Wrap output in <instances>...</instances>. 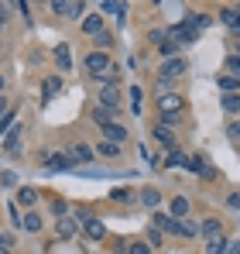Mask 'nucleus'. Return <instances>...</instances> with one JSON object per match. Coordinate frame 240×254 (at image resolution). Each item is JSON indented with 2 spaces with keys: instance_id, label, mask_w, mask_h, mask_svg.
Returning <instances> with one entry per match:
<instances>
[{
  "instance_id": "obj_1",
  "label": "nucleus",
  "mask_w": 240,
  "mask_h": 254,
  "mask_svg": "<svg viewBox=\"0 0 240 254\" xmlns=\"http://www.w3.org/2000/svg\"><path fill=\"white\" fill-rule=\"evenodd\" d=\"M86 69H89V79H96V76H110V72H120V65L110 59V52H89L86 55V62H82Z\"/></svg>"
},
{
  "instance_id": "obj_2",
  "label": "nucleus",
  "mask_w": 240,
  "mask_h": 254,
  "mask_svg": "<svg viewBox=\"0 0 240 254\" xmlns=\"http://www.w3.org/2000/svg\"><path fill=\"white\" fill-rule=\"evenodd\" d=\"M158 110H161V117H175V121H179V114L185 110V96L175 93V89H172V93H161L158 96Z\"/></svg>"
},
{
  "instance_id": "obj_3",
  "label": "nucleus",
  "mask_w": 240,
  "mask_h": 254,
  "mask_svg": "<svg viewBox=\"0 0 240 254\" xmlns=\"http://www.w3.org/2000/svg\"><path fill=\"white\" fill-rule=\"evenodd\" d=\"M96 107H103L107 114L120 117V86H107V89H100V93H96Z\"/></svg>"
},
{
  "instance_id": "obj_4",
  "label": "nucleus",
  "mask_w": 240,
  "mask_h": 254,
  "mask_svg": "<svg viewBox=\"0 0 240 254\" xmlns=\"http://www.w3.org/2000/svg\"><path fill=\"white\" fill-rule=\"evenodd\" d=\"M168 38H172V42H179L182 48H185V45H196V42H199V31H196L192 24L179 21V24H172V28H168Z\"/></svg>"
},
{
  "instance_id": "obj_5",
  "label": "nucleus",
  "mask_w": 240,
  "mask_h": 254,
  "mask_svg": "<svg viewBox=\"0 0 240 254\" xmlns=\"http://www.w3.org/2000/svg\"><path fill=\"white\" fill-rule=\"evenodd\" d=\"M93 158H96L93 144H72V148L65 151V165H69V169H76V165H89Z\"/></svg>"
},
{
  "instance_id": "obj_6",
  "label": "nucleus",
  "mask_w": 240,
  "mask_h": 254,
  "mask_svg": "<svg viewBox=\"0 0 240 254\" xmlns=\"http://www.w3.org/2000/svg\"><path fill=\"white\" fill-rule=\"evenodd\" d=\"M100 134H103V141H110V144H127V137H130V130L117 121H107V124H100Z\"/></svg>"
},
{
  "instance_id": "obj_7",
  "label": "nucleus",
  "mask_w": 240,
  "mask_h": 254,
  "mask_svg": "<svg viewBox=\"0 0 240 254\" xmlns=\"http://www.w3.org/2000/svg\"><path fill=\"white\" fill-rule=\"evenodd\" d=\"M189 172H196L202 182H216V179H220V172L213 169V165H209L202 155H189Z\"/></svg>"
},
{
  "instance_id": "obj_8",
  "label": "nucleus",
  "mask_w": 240,
  "mask_h": 254,
  "mask_svg": "<svg viewBox=\"0 0 240 254\" xmlns=\"http://www.w3.org/2000/svg\"><path fill=\"white\" fill-rule=\"evenodd\" d=\"M21 137H24V124H14L10 134H3V151H7V155H24Z\"/></svg>"
},
{
  "instance_id": "obj_9",
  "label": "nucleus",
  "mask_w": 240,
  "mask_h": 254,
  "mask_svg": "<svg viewBox=\"0 0 240 254\" xmlns=\"http://www.w3.org/2000/svg\"><path fill=\"white\" fill-rule=\"evenodd\" d=\"M227 230H223V220L220 216H202L199 220V237L202 241H209V237H223Z\"/></svg>"
},
{
  "instance_id": "obj_10",
  "label": "nucleus",
  "mask_w": 240,
  "mask_h": 254,
  "mask_svg": "<svg viewBox=\"0 0 240 254\" xmlns=\"http://www.w3.org/2000/svg\"><path fill=\"white\" fill-rule=\"evenodd\" d=\"M161 165H165V169H189V155H185V151L175 144V148H168V151H165Z\"/></svg>"
},
{
  "instance_id": "obj_11",
  "label": "nucleus",
  "mask_w": 240,
  "mask_h": 254,
  "mask_svg": "<svg viewBox=\"0 0 240 254\" xmlns=\"http://www.w3.org/2000/svg\"><path fill=\"white\" fill-rule=\"evenodd\" d=\"M220 21L230 35H240V7H220Z\"/></svg>"
},
{
  "instance_id": "obj_12",
  "label": "nucleus",
  "mask_w": 240,
  "mask_h": 254,
  "mask_svg": "<svg viewBox=\"0 0 240 254\" xmlns=\"http://www.w3.org/2000/svg\"><path fill=\"white\" fill-rule=\"evenodd\" d=\"M189 210H192V203H189L185 196H172V199H168V216H172V220H185Z\"/></svg>"
},
{
  "instance_id": "obj_13",
  "label": "nucleus",
  "mask_w": 240,
  "mask_h": 254,
  "mask_svg": "<svg viewBox=\"0 0 240 254\" xmlns=\"http://www.w3.org/2000/svg\"><path fill=\"white\" fill-rule=\"evenodd\" d=\"M76 234H79V223H76L72 216H62V220L55 223V237H59V241H72Z\"/></svg>"
},
{
  "instance_id": "obj_14",
  "label": "nucleus",
  "mask_w": 240,
  "mask_h": 254,
  "mask_svg": "<svg viewBox=\"0 0 240 254\" xmlns=\"http://www.w3.org/2000/svg\"><path fill=\"white\" fill-rule=\"evenodd\" d=\"M82 234H86L89 241H103V237H107V227H103V220H93V216H89V220H82Z\"/></svg>"
},
{
  "instance_id": "obj_15",
  "label": "nucleus",
  "mask_w": 240,
  "mask_h": 254,
  "mask_svg": "<svg viewBox=\"0 0 240 254\" xmlns=\"http://www.w3.org/2000/svg\"><path fill=\"white\" fill-rule=\"evenodd\" d=\"M137 199H141V206H148V210H158L161 206V192L155 186H144V189L137 192Z\"/></svg>"
},
{
  "instance_id": "obj_16",
  "label": "nucleus",
  "mask_w": 240,
  "mask_h": 254,
  "mask_svg": "<svg viewBox=\"0 0 240 254\" xmlns=\"http://www.w3.org/2000/svg\"><path fill=\"white\" fill-rule=\"evenodd\" d=\"M93 151H96L100 158H107V162H117L120 158V144H110V141H96Z\"/></svg>"
},
{
  "instance_id": "obj_17",
  "label": "nucleus",
  "mask_w": 240,
  "mask_h": 254,
  "mask_svg": "<svg viewBox=\"0 0 240 254\" xmlns=\"http://www.w3.org/2000/svg\"><path fill=\"white\" fill-rule=\"evenodd\" d=\"M82 35H89V38L103 35V17H100V14H89V17L82 21Z\"/></svg>"
},
{
  "instance_id": "obj_18",
  "label": "nucleus",
  "mask_w": 240,
  "mask_h": 254,
  "mask_svg": "<svg viewBox=\"0 0 240 254\" xmlns=\"http://www.w3.org/2000/svg\"><path fill=\"white\" fill-rule=\"evenodd\" d=\"M14 203H17V206H35V203H38V189H35V186H21Z\"/></svg>"
},
{
  "instance_id": "obj_19",
  "label": "nucleus",
  "mask_w": 240,
  "mask_h": 254,
  "mask_svg": "<svg viewBox=\"0 0 240 254\" xmlns=\"http://www.w3.org/2000/svg\"><path fill=\"white\" fill-rule=\"evenodd\" d=\"M151 134H155V141H161V144H165V151H168V148H175V134H172V127L155 124V127H151Z\"/></svg>"
},
{
  "instance_id": "obj_20",
  "label": "nucleus",
  "mask_w": 240,
  "mask_h": 254,
  "mask_svg": "<svg viewBox=\"0 0 240 254\" xmlns=\"http://www.w3.org/2000/svg\"><path fill=\"white\" fill-rule=\"evenodd\" d=\"M62 93V76H48L45 83H41V96L45 100H52V96H59Z\"/></svg>"
},
{
  "instance_id": "obj_21",
  "label": "nucleus",
  "mask_w": 240,
  "mask_h": 254,
  "mask_svg": "<svg viewBox=\"0 0 240 254\" xmlns=\"http://www.w3.org/2000/svg\"><path fill=\"white\" fill-rule=\"evenodd\" d=\"M55 65H59L62 72L72 69V52H69V45H59V48H55Z\"/></svg>"
},
{
  "instance_id": "obj_22",
  "label": "nucleus",
  "mask_w": 240,
  "mask_h": 254,
  "mask_svg": "<svg viewBox=\"0 0 240 254\" xmlns=\"http://www.w3.org/2000/svg\"><path fill=\"white\" fill-rule=\"evenodd\" d=\"M216 86L223 89V96H230V93H240V79H237V76H230V72H223V76L216 79Z\"/></svg>"
},
{
  "instance_id": "obj_23",
  "label": "nucleus",
  "mask_w": 240,
  "mask_h": 254,
  "mask_svg": "<svg viewBox=\"0 0 240 254\" xmlns=\"http://www.w3.org/2000/svg\"><path fill=\"white\" fill-rule=\"evenodd\" d=\"M100 10H107V14H114L120 24L127 21V3H117V0H107V3H100Z\"/></svg>"
},
{
  "instance_id": "obj_24",
  "label": "nucleus",
  "mask_w": 240,
  "mask_h": 254,
  "mask_svg": "<svg viewBox=\"0 0 240 254\" xmlns=\"http://www.w3.org/2000/svg\"><path fill=\"white\" fill-rule=\"evenodd\" d=\"M14 124H17V103L0 117V137H3V134H10V127H14Z\"/></svg>"
},
{
  "instance_id": "obj_25",
  "label": "nucleus",
  "mask_w": 240,
  "mask_h": 254,
  "mask_svg": "<svg viewBox=\"0 0 240 254\" xmlns=\"http://www.w3.org/2000/svg\"><path fill=\"white\" fill-rule=\"evenodd\" d=\"M158 52H161V59L168 62V59H179V55H182V45H179V42H172V38H168L165 45H158Z\"/></svg>"
},
{
  "instance_id": "obj_26",
  "label": "nucleus",
  "mask_w": 240,
  "mask_h": 254,
  "mask_svg": "<svg viewBox=\"0 0 240 254\" xmlns=\"http://www.w3.org/2000/svg\"><path fill=\"white\" fill-rule=\"evenodd\" d=\"M227 241H230V234H223V237H209V241H206V251H202V254H223Z\"/></svg>"
},
{
  "instance_id": "obj_27",
  "label": "nucleus",
  "mask_w": 240,
  "mask_h": 254,
  "mask_svg": "<svg viewBox=\"0 0 240 254\" xmlns=\"http://www.w3.org/2000/svg\"><path fill=\"white\" fill-rule=\"evenodd\" d=\"M24 230H28V234H41V216L35 210L24 213Z\"/></svg>"
},
{
  "instance_id": "obj_28",
  "label": "nucleus",
  "mask_w": 240,
  "mask_h": 254,
  "mask_svg": "<svg viewBox=\"0 0 240 254\" xmlns=\"http://www.w3.org/2000/svg\"><path fill=\"white\" fill-rule=\"evenodd\" d=\"M220 107H223L227 114H240V93H230V96H223V100H220Z\"/></svg>"
},
{
  "instance_id": "obj_29",
  "label": "nucleus",
  "mask_w": 240,
  "mask_h": 254,
  "mask_svg": "<svg viewBox=\"0 0 240 254\" xmlns=\"http://www.w3.org/2000/svg\"><path fill=\"white\" fill-rule=\"evenodd\" d=\"M185 24H192L196 31H206L209 28V17L206 14H185Z\"/></svg>"
},
{
  "instance_id": "obj_30",
  "label": "nucleus",
  "mask_w": 240,
  "mask_h": 254,
  "mask_svg": "<svg viewBox=\"0 0 240 254\" xmlns=\"http://www.w3.org/2000/svg\"><path fill=\"white\" fill-rule=\"evenodd\" d=\"M93 42H96V52H110V48H114V35H110V31H103V35H96V38H93Z\"/></svg>"
},
{
  "instance_id": "obj_31",
  "label": "nucleus",
  "mask_w": 240,
  "mask_h": 254,
  "mask_svg": "<svg viewBox=\"0 0 240 254\" xmlns=\"http://www.w3.org/2000/svg\"><path fill=\"white\" fill-rule=\"evenodd\" d=\"M148 42L155 45V48L165 45V42H168V28H151V31H148Z\"/></svg>"
},
{
  "instance_id": "obj_32",
  "label": "nucleus",
  "mask_w": 240,
  "mask_h": 254,
  "mask_svg": "<svg viewBox=\"0 0 240 254\" xmlns=\"http://www.w3.org/2000/svg\"><path fill=\"white\" fill-rule=\"evenodd\" d=\"M227 72L240 79V55H237V52H227Z\"/></svg>"
},
{
  "instance_id": "obj_33",
  "label": "nucleus",
  "mask_w": 240,
  "mask_h": 254,
  "mask_svg": "<svg viewBox=\"0 0 240 254\" xmlns=\"http://www.w3.org/2000/svg\"><path fill=\"white\" fill-rule=\"evenodd\" d=\"M110 199H114V203H134L137 196H134L130 189H114V192H110Z\"/></svg>"
},
{
  "instance_id": "obj_34",
  "label": "nucleus",
  "mask_w": 240,
  "mask_h": 254,
  "mask_svg": "<svg viewBox=\"0 0 240 254\" xmlns=\"http://www.w3.org/2000/svg\"><path fill=\"white\" fill-rule=\"evenodd\" d=\"M144 241H148V248H151V251L161 248V230H155V227H151V230H144Z\"/></svg>"
},
{
  "instance_id": "obj_35",
  "label": "nucleus",
  "mask_w": 240,
  "mask_h": 254,
  "mask_svg": "<svg viewBox=\"0 0 240 254\" xmlns=\"http://www.w3.org/2000/svg\"><path fill=\"white\" fill-rule=\"evenodd\" d=\"M141 96H144L141 86H130V110H134V114H141Z\"/></svg>"
},
{
  "instance_id": "obj_36",
  "label": "nucleus",
  "mask_w": 240,
  "mask_h": 254,
  "mask_svg": "<svg viewBox=\"0 0 240 254\" xmlns=\"http://www.w3.org/2000/svg\"><path fill=\"white\" fill-rule=\"evenodd\" d=\"M52 14H59V17H69V0H52Z\"/></svg>"
},
{
  "instance_id": "obj_37",
  "label": "nucleus",
  "mask_w": 240,
  "mask_h": 254,
  "mask_svg": "<svg viewBox=\"0 0 240 254\" xmlns=\"http://www.w3.org/2000/svg\"><path fill=\"white\" fill-rule=\"evenodd\" d=\"M93 121H96V124H107V121H114V114H107L103 107H96V103H93Z\"/></svg>"
},
{
  "instance_id": "obj_38",
  "label": "nucleus",
  "mask_w": 240,
  "mask_h": 254,
  "mask_svg": "<svg viewBox=\"0 0 240 254\" xmlns=\"http://www.w3.org/2000/svg\"><path fill=\"white\" fill-rule=\"evenodd\" d=\"M14 244H17V237H14L10 230H0V248H7V251H14Z\"/></svg>"
},
{
  "instance_id": "obj_39",
  "label": "nucleus",
  "mask_w": 240,
  "mask_h": 254,
  "mask_svg": "<svg viewBox=\"0 0 240 254\" xmlns=\"http://www.w3.org/2000/svg\"><path fill=\"white\" fill-rule=\"evenodd\" d=\"M55 155H59V151H52V148H41V151H38V165H52V162H55Z\"/></svg>"
},
{
  "instance_id": "obj_40",
  "label": "nucleus",
  "mask_w": 240,
  "mask_h": 254,
  "mask_svg": "<svg viewBox=\"0 0 240 254\" xmlns=\"http://www.w3.org/2000/svg\"><path fill=\"white\" fill-rule=\"evenodd\" d=\"M0 186H3V189H14V186H17V175H14V172H0Z\"/></svg>"
},
{
  "instance_id": "obj_41",
  "label": "nucleus",
  "mask_w": 240,
  "mask_h": 254,
  "mask_svg": "<svg viewBox=\"0 0 240 254\" xmlns=\"http://www.w3.org/2000/svg\"><path fill=\"white\" fill-rule=\"evenodd\" d=\"M127 254H151V248H148V241H134L127 248Z\"/></svg>"
},
{
  "instance_id": "obj_42",
  "label": "nucleus",
  "mask_w": 240,
  "mask_h": 254,
  "mask_svg": "<svg viewBox=\"0 0 240 254\" xmlns=\"http://www.w3.org/2000/svg\"><path fill=\"white\" fill-rule=\"evenodd\" d=\"M52 213H55V216L62 220V216L69 213V203H62V199H52Z\"/></svg>"
},
{
  "instance_id": "obj_43",
  "label": "nucleus",
  "mask_w": 240,
  "mask_h": 254,
  "mask_svg": "<svg viewBox=\"0 0 240 254\" xmlns=\"http://www.w3.org/2000/svg\"><path fill=\"white\" fill-rule=\"evenodd\" d=\"M82 10H86V3H69V21H76V17H82Z\"/></svg>"
},
{
  "instance_id": "obj_44",
  "label": "nucleus",
  "mask_w": 240,
  "mask_h": 254,
  "mask_svg": "<svg viewBox=\"0 0 240 254\" xmlns=\"http://www.w3.org/2000/svg\"><path fill=\"white\" fill-rule=\"evenodd\" d=\"M223 254H240V237H230L227 248H223Z\"/></svg>"
},
{
  "instance_id": "obj_45",
  "label": "nucleus",
  "mask_w": 240,
  "mask_h": 254,
  "mask_svg": "<svg viewBox=\"0 0 240 254\" xmlns=\"http://www.w3.org/2000/svg\"><path fill=\"white\" fill-rule=\"evenodd\" d=\"M227 206L240 213V192H227Z\"/></svg>"
},
{
  "instance_id": "obj_46",
  "label": "nucleus",
  "mask_w": 240,
  "mask_h": 254,
  "mask_svg": "<svg viewBox=\"0 0 240 254\" xmlns=\"http://www.w3.org/2000/svg\"><path fill=\"white\" fill-rule=\"evenodd\" d=\"M227 134H230V137H237V141H240V121H230V124H227Z\"/></svg>"
},
{
  "instance_id": "obj_47",
  "label": "nucleus",
  "mask_w": 240,
  "mask_h": 254,
  "mask_svg": "<svg viewBox=\"0 0 240 254\" xmlns=\"http://www.w3.org/2000/svg\"><path fill=\"white\" fill-rule=\"evenodd\" d=\"M7 21H10V7H7V3H0V24H7Z\"/></svg>"
},
{
  "instance_id": "obj_48",
  "label": "nucleus",
  "mask_w": 240,
  "mask_h": 254,
  "mask_svg": "<svg viewBox=\"0 0 240 254\" xmlns=\"http://www.w3.org/2000/svg\"><path fill=\"white\" fill-rule=\"evenodd\" d=\"M127 248H130V244H127V241H123V237H120L117 244H114V254H127Z\"/></svg>"
},
{
  "instance_id": "obj_49",
  "label": "nucleus",
  "mask_w": 240,
  "mask_h": 254,
  "mask_svg": "<svg viewBox=\"0 0 240 254\" xmlns=\"http://www.w3.org/2000/svg\"><path fill=\"white\" fill-rule=\"evenodd\" d=\"M7 110H10V100H7V96H3V93H0V117H3V114H7Z\"/></svg>"
},
{
  "instance_id": "obj_50",
  "label": "nucleus",
  "mask_w": 240,
  "mask_h": 254,
  "mask_svg": "<svg viewBox=\"0 0 240 254\" xmlns=\"http://www.w3.org/2000/svg\"><path fill=\"white\" fill-rule=\"evenodd\" d=\"M3 89H7V83H3V76H0V93H3Z\"/></svg>"
},
{
  "instance_id": "obj_51",
  "label": "nucleus",
  "mask_w": 240,
  "mask_h": 254,
  "mask_svg": "<svg viewBox=\"0 0 240 254\" xmlns=\"http://www.w3.org/2000/svg\"><path fill=\"white\" fill-rule=\"evenodd\" d=\"M0 254H10V251H7V248H0Z\"/></svg>"
},
{
  "instance_id": "obj_52",
  "label": "nucleus",
  "mask_w": 240,
  "mask_h": 254,
  "mask_svg": "<svg viewBox=\"0 0 240 254\" xmlns=\"http://www.w3.org/2000/svg\"><path fill=\"white\" fill-rule=\"evenodd\" d=\"M0 31H3V24H0Z\"/></svg>"
}]
</instances>
